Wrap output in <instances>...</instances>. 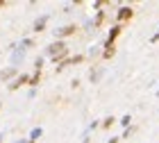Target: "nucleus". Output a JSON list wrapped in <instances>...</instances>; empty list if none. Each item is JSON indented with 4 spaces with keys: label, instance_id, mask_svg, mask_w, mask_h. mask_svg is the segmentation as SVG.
<instances>
[{
    "label": "nucleus",
    "instance_id": "4be33fe9",
    "mask_svg": "<svg viewBox=\"0 0 159 143\" xmlns=\"http://www.w3.org/2000/svg\"><path fill=\"white\" fill-rule=\"evenodd\" d=\"M70 87H73V89H77V87H80V80H77V77H75V80H70Z\"/></svg>",
    "mask_w": 159,
    "mask_h": 143
},
{
    "label": "nucleus",
    "instance_id": "6ab92c4d",
    "mask_svg": "<svg viewBox=\"0 0 159 143\" xmlns=\"http://www.w3.org/2000/svg\"><path fill=\"white\" fill-rule=\"evenodd\" d=\"M43 64H46V57H37V59H34V70H43Z\"/></svg>",
    "mask_w": 159,
    "mask_h": 143
},
{
    "label": "nucleus",
    "instance_id": "39448f33",
    "mask_svg": "<svg viewBox=\"0 0 159 143\" xmlns=\"http://www.w3.org/2000/svg\"><path fill=\"white\" fill-rule=\"evenodd\" d=\"M18 75H20L18 73V66H7V68L0 70V82H14Z\"/></svg>",
    "mask_w": 159,
    "mask_h": 143
},
{
    "label": "nucleus",
    "instance_id": "a211bd4d",
    "mask_svg": "<svg viewBox=\"0 0 159 143\" xmlns=\"http://www.w3.org/2000/svg\"><path fill=\"white\" fill-rule=\"evenodd\" d=\"M134 132H136V125H132V127H127V130H123V134H120V141H123V139H129V136H132Z\"/></svg>",
    "mask_w": 159,
    "mask_h": 143
},
{
    "label": "nucleus",
    "instance_id": "2eb2a0df",
    "mask_svg": "<svg viewBox=\"0 0 159 143\" xmlns=\"http://www.w3.org/2000/svg\"><path fill=\"white\" fill-rule=\"evenodd\" d=\"M41 136H43V127H34V130L30 132V141H34V143H37Z\"/></svg>",
    "mask_w": 159,
    "mask_h": 143
},
{
    "label": "nucleus",
    "instance_id": "9b49d317",
    "mask_svg": "<svg viewBox=\"0 0 159 143\" xmlns=\"http://www.w3.org/2000/svg\"><path fill=\"white\" fill-rule=\"evenodd\" d=\"M102 75H105V68H102V66L93 68L91 73H89V80H91V84H98L100 80H102Z\"/></svg>",
    "mask_w": 159,
    "mask_h": 143
},
{
    "label": "nucleus",
    "instance_id": "7ed1b4c3",
    "mask_svg": "<svg viewBox=\"0 0 159 143\" xmlns=\"http://www.w3.org/2000/svg\"><path fill=\"white\" fill-rule=\"evenodd\" d=\"M120 32H123V25H111L109 27V34H107V39H105V43H102V48H114V43H116V39L120 37Z\"/></svg>",
    "mask_w": 159,
    "mask_h": 143
},
{
    "label": "nucleus",
    "instance_id": "20e7f679",
    "mask_svg": "<svg viewBox=\"0 0 159 143\" xmlns=\"http://www.w3.org/2000/svg\"><path fill=\"white\" fill-rule=\"evenodd\" d=\"M75 32H77V25L75 23H68V25L59 27V30H55V41H64L66 37H73Z\"/></svg>",
    "mask_w": 159,
    "mask_h": 143
},
{
    "label": "nucleus",
    "instance_id": "f3484780",
    "mask_svg": "<svg viewBox=\"0 0 159 143\" xmlns=\"http://www.w3.org/2000/svg\"><path fill=\"white\" fill-rule=\"evenodd\" d=\"M118 123H120V125L127 130V127H132V116H129V114H125V116H120V120H118Z\"/></svg>",
    "mask_w": 159,
    "mask_h": 143
},
{
    "label": "nucleus",
    "instance_id": "4468645a",
    "mask_svg": "<svg viewBox=\"0 0 159 143\" xmlns=\"http://www.w3.org/2000/svg\"><path fill=\"white\" fill-rule=\"evenodd\" d=\"M118 123V118L116 116H107V118H102V123H100V127H102V130H109L111 125H116Z\"/></svg>",
    "mask_w": 159,
    "mask_h": 143
},
{
    "label": "nucleus",
    "instance_id": "6e6552de",
    "mask_svg": "<svg viewBox=\"0 0 159 143\" xmlns=\"http://www.w3.org/2000/svg\"><path fill=\"white\" fill-rule=\"evenodd\" d=\"M9 48H11V66H18V64L25 59V52H27V50L18 48V46H14V43H11Z\"/></svg>",
    "mask_w": 159,
    "mask_h": 143
},
{
    "label": "nucleus",
    "instance_id": "5701e85b",
    "mask_svg": "<svg viewBox=\"0 0 159 143\" xmlns=\"http://www.w3.org/2000/svg\"><path fill=\"white\" fill-rule=\"evenodd\" d=\"M107 143H120V136H111V139L107 141Z\"/></svg>",
    "mask_w": 159,
    "mask_h": 143
},
{
    "label": "nucleus",
    "instance_id": "1a4fd4ad",
    "mask_svg": "<svg viewBox=\"0 0 159 143\" xmlns=\"http://www.w3.org/2000/svg\"><path fill=\"white\" fill-rule=\"evenodd\" d=\"M48 20H50V14H41V16L34 20V25H32V32H46V27H48Z\"/></svg>",
    "mask_w": 159,
    "mask_h": 143
},
{
    "label": "nucleus",
    "instance_id": "423d86ee",
    "mask_svg": "<svg viewBox=\"0 0 159 143\" xmlns=\"http://www.w3.org/2000/svg\"><path fill=\"white\" fill-rule=\"evenodd\" d=\"M25 84H30V73H20L14 82L7 84V91H18L20 87H25Z\"/></svg>",
    "mask_w": 159,
    "mask_h": 143
},
{
    "label": "nucleus",
    "instance_id": "412c9836",
    "mask_svg": "<svg viewBox=\"0 0 159 143\" xmlns=\"http://www.w3.org/2000/svg\"><path fill=\"white\" fill-rule=\"evenodd\" d=\"M150 43H159V27H157V32L150 37Z\"/></svg>",
    "mask_w": 159,
    "mask_h": 143
},
{
    "label": "nucleus",
    "instance_id": "f03ea898",
    "mask_svg": "<svg viewBox=\"0 0 159 143\" xmlns=\"http://www.w3.org/2000/svg\"><path fill=\"white\" fill-rule=\"evenodd\" d=\"M134 18V9L129 5H120L118 7V11H116V20H118V25H125L127 20H132Z\"/></svg>",
    "mask_w": 159,
    "mask_h": 143
},
{
    "label": "nucleus",
    "instance_id": "c85d7f7f",
    "mask_svg": "<svg viewBox=\"0 0 159 143\" xmlns=\"http://www.w3.org/2000/svg\"><path fill=\"white\" fill-rule=\"evenodd\" d=\"M0 109H2V102H0Z\"/></svg>",
    "mask_w": 159,
    "mask_h": 143
},
{
    "label": "nucleus",
    "instance_id": "cd10ccee",
    "mask_svg": "<svg viewBox=\"0 0 159 143\" xmlns=\"http://www.w3.org/2000/svg\"><path fill=\"white\" fill-rule=\"evenodd\" d=\"M157 98H159V89H157Z\"/></svg>",
    "mask_w": 159,
    "mask_h": 143
},
{
    "label": "nucleus",
    "instance_id": "f257e3e1",
    "mask_svg": "<svg viewBox=\"0 0 159 143\" xmlns=\"http://www.w3.org/2000/svg\"><path fill=\"white\" fill-rule=\"evenodd\" d=\"M66 50H68L66 41H52V43H48V48H46V52H43V57H48V59H52V57L61 55V52H66Z\"/></svg>",
    "mask_w": 159,
    "mask_h": 143
},
{
    "label": "nucleus",
    "instance_id": "a878e982",
    "mask_svg": "<svg viewBox=\"0 0 159 143\" xmlns=\"http://www.w3.org/2000/svg\"><path fill=\"white\" fill-rule=\"evenodd\" d=\"M2 139H5V134H2V132H0V143H2Z\"/></svg>",
    "mask_w": 159,
    "mask_h": 143
},
{
    "label": "nucleus",
    "instance_id": "ddd939ff",
    "mask_svg": "<svg viewBox=\"0 0 159 143\" xmlns=\"http://www.w3.org/2000/svg\"><path fill=\"white\" fill-rule=\"evenodd\" d=\"M34 46H37V41L30 39V37H25V39L18 41V48H23V50H30V48H34Z\"/></svg>",
    "mask_w": 159,
    "mask_h": 143
},
{
    "label": "nucleus",
    "instance_id": "dca6fc26",
    "mask_svg": "<svg viewBox=\"0 0 159 143\" xmlns=\"http://www.w3.org/2000/svg\"><path fill=\"white\" fill-rule=\"evenodd\" d=\"M114 55H116V48H102V55H100V57H102L105 61H109Z\"/></svg>",
    "mask_w": 159,
    "mask_h": 143
},
{
    "label": "nucleus",
    "instance_id": "393cba45",
    "mask_svg": "<svg viewBox=\"0 0 159 143\" xmlns=\"http://www.w3.org/2000/svg\"><path fill=\"white\" fill-rule=\"evenodd\" d=\"M14 143H27V139H16Z\"/></svg>",
    "mask_w": 159,
    "mask_h": 143
},
{
    "label": "nucleus",
    "instance_id": "f8f14e48",
    "mask_svg": "<svg viewBox=\"0 0 159 143\" xmlns=\"http://www.w3.org/2000/svg\"><path fill=\"white\" fill-rule=\"evenodd\" d=\"M41 77H43V70H34V73L30 75V87L32 89H37L39 84H41Z\"/></svg>",
    "mask_w": 159,
    "mask_h": 143
},
{
    "label": "nucleus",
    "instance_id": "0eeeda50",
    "mask_svg": "<svg viewBox=\"0 0 159 143\" xmlns=\"http://www.w3.org/2000/svg\"><path fill=\"white\" fill-rule=\"evenodd\" d=\"M84 59H86V57H84V55H70V57H68V59H66V61H64V64H59V66H57L55 70H57V73H61V70H64V68H66V66H75V64H82Z\"/></svg>",
    "mask_w": 159,
    "mask_h": 143
},
{
    "label": "nucleus",
    "instance_id": "bb28decb",
    "mask_svg": "<svg viewBox=\"0 0 159 143\" xmlns=\"http://www.w3.org/2000/svg\"><path fill=\"white\" fill-rule=\"evenodd\" d=\"M27 143H34V141H30V139H27Z\"/></svg>",
    "mask_w": 159,
    "mask_h": 143
},
{
    "label": "nucleus",
    "instance_id": "9d476101",
    "mask_svg": "<svg viewBox=\"0 0 159 143\" xmlns=\"http://www.w3.org/2000/svg\"><path fill=\"white\" fill-rule=\"evenodd\" d=\"M105 20H107V11H102V9H100V11H96V18H93V20H89V25H91V27H102V23H105Z\"/></svg>",
    "mask_w": 159,
    "mask_h": 143
},
{
    "label": "nucleus",
    "instance_id": "aec40b11",
    "mask_svg": "<svg viewBox=\"0 0 159 143\" xmlns=\"http://www.w3.org/2000/svg\"><path fill=\"white\" fill-rule=\"evenodd\" d=\"M96 127H100V123H98V120H91V123H89V127H86V134H91L93 130H96Z\"/></svg>",
    "mask_w": 159,
    "mask_h": 143
},
{
    "label": "nucleus",
    "instance_id": "b1692460",
    "mask_svg": "<svg viewBox=\"0 0 159 143\" xmlns=\"http://www.w3.org/2000/svg\"><path fill=\"white\" fill-rule=\"evenodd\" d=\"M7 5H9V2H7V0H0V9H5Z\"/></svg>",
    "mask_w": 159,
    "mask_h": 143
}]
</instances>
